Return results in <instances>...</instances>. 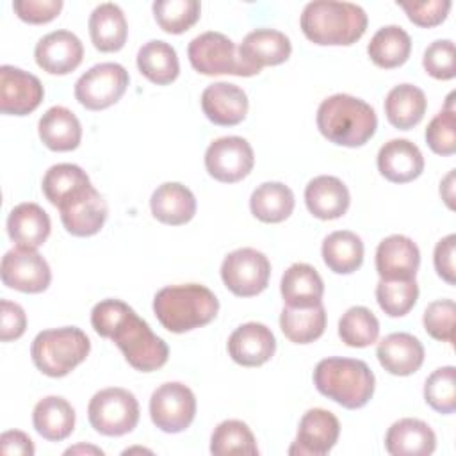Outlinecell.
Returning <instances> with one entry per match:
<instances>
[{"mask_svg":"<svg viewBox=\"0 0 456 456\" xmlns=\"http://www.w3.org/2000/svg\"><path fill=\"white\" fill-rule=\"evenodd\" d=\"M91 324L100 337L110 338L119 347L128 365L135 370H157L169 358L167 344L121 299L96 303L91 310Z\"/></svg>","mask_w":456,"mask_h":456,"instance_id":"1","label":"cell"},{"mask_svg":"<svg viewBox=\"0 0 456 456\" xmlns=\"http://www.w3.org/2000/svg\"><path fill=\"white\" fill-rule=\"evenodd\" d=\"M299 25L315 45L349 46L365 34L367 14L353 2L314 0L305 5Z\"/></svg>","mask_w":456,"mask_h":456,"instance_id":"2","label":"cell"},{"mask_svg":"<svg viewBox=\"0 0 456 456\" xmlns=\"http://www.w3.org/2000/svg\"><path fill=\"white\" fill-rule=\"evenodd\" d=\"M315 121L319 132L330 142L347 148L363 146L378 128L372 105L346 93L324 98L317 109Z\"/></svg>","mask_w":456,"mask_h":456,"instance_id":"3","label":"cell"},{"mask_svg":"<svg viewBox=\"0 0 456 456\" xmlns=\"http://www.w3.org/2000/svg\"><path fill=\"white\" fill-rule=\"evenodd\" d=\"M153 312L167 331L185 333L214 321L219 301L210 289L200 283L167 285L155 294Z\"/></svg>","mask_w":456,"mask_h":456,"instance_id":"4","label":"cell"},{"mask_svg":"<svg viewBox=\"0 0 456 456\" xmlns=\"http://www.w3.org/2000/svg\"><path fill=\"white\" fill-rule=\"evenodd\" d=\"M314 385L324 397L356 410L372 399L376 378L363 360L330 356L315 365Z\"/></svg>","mask_w":456,"mask_h":456,"instance_id":"5","label":"cell"},{"mask_svg":"<svg viewBox=\"0 0 456 456\" xmlns=\"http://www.w3.org/2000/svg\"><path fill=\"white\" fill-rule=\"evenodd\" d=\"M91 351L89 337L77 326L39 331L30 346L37 370L50 378H62L80 365Z\"/></svg>","mask_w":456,"mask_h":456,"instance_id":"6","label":"cell"},{"mask_svg":"<svg viewBox=\"0 0 456 456\" xmlns=\"http://www.w3.org/2000/svg\"><path fill=\"white\" fill-rule=\"evenodd\" d=\"M89 424L105 436H121L139 422V403L135 395L121 387H109L96 392L87 406Z\"/></svg>","mask_w":456,"mask_h":456,"instance_id":"7","label":"cell"},{"mask_svg":"<svg viewBox=\"0 0 456 456\" xmlns=\"http://www.w3.org/2000/svg\"><path fill=\"white\" fill-rule=\"evenodd\" d=\"M187 57L191 66L201 75H255V71L240 61L235 43L216 30L196 36L187 46Z\"/></svg>","mask_w":456,"mask_h":456,"instance_id":"8","label":"cell"},{"mask_svg":"<svg viewBox=\"0 0 456 456\" xmlns=\"http://www.w3.org/2000/svg\"><path fill=\"white\" fill-rule=\"evenodd\" d=\"M128 71L118 62L91 66L75 82V98L89 110H102L114 105L126 91Z\"/></svg>","mask_w":456,"mask_h":456,"instance_id":"9","label":"cell"},{"mask_svg":"<svg viewBox=\"0 0 456 456\" xmlns=\"http://www.w3.org/2000/svg\"><path fill=\"white\" fill-rule=\"evenodd\" d=\"M269 276L271 262L255 248H239L228 253L221 264L223 283L239 297H251L265 290Z\"/></svg>","mask_w":456,"mask_h":456,"instance_id":"10","label":"cell"},{"mask_svg":"<svg viewBox=\"0 0 456 456\" xmlns=\"http://www.w3.org/2000/svg\"><path fill=\"white\" fill-rule=\"evenodd\" d=\"M194 415L196 397L187 385L167 381L153 390L150 397V417L160 431L180 433L192 424Z\"/></svg>","mask_w":456,"mask_h":456,"instance_id":"11","label":"cell"},{"mask_svg":"<svg viewBox=\"0 0 456 456\" xmlns=\"http://www.w3.org/2000/svg\"><path fill=\"white\" fill-rule=\"evenodd\" d=\"M255 164L251 144L239 135L214 139L205 151V167L212 178L235 183L249 175Z\"/></svg>","mask_w":456,"mask_h":456,"instance_id":"12","label":"cell"},{"mask_svg":"<svg viewBox=\"0 0 456 456\" xmlns=\"http://www.w3.org/2000/svg\"><path fill=\"white\" fill-rule=\"evenodd\" d=\"M0 276L5 287L37 294L48 289L52 281V271L48 262L32 248L16 246L2 256Z\"/></svg>","mask_w":456,"mask_h":456,"instance_id":"13","label":"cell"},{"mask_svg":"<svg viewBox=\"0 0 456 456\" xmlns=\"http://www.w3.org/2000/svg\"><path fill=\"white\" fill-rule=\"evenodd\" d=\"M57 208L66 232L75 237H89L98 233L109 214L107 201L93 187V183L64 200Z\"/></svg>","mask_w":456,"mask_h":456,"instance_id":"14","label":"cell"},{"mask_svg":"<svg viewBox=\"0 0 456 456\" xmlns=\"http://www.w3.org/2000/svg\"><path fill=\"white\" fill-rule=\"evenodd\" d=\"M41 80L11 64L0 66V110L11 116H27L43 102Z\"/></svg>","mask_w":456,"mask_h":456,"instance_id":"15","label":"cell"},{"mask_svg":"<svg viewBox=\"0 0 456 456\" xmlns=\"http://www.w3.org/2000/svg\"><path fill=\"white\" fill-rule=\"evenodd\" d=\"M340 435L338 419L324 408H310L299 420L297 436L289 449V454H310L324 456L328 454Z\"/></svg>","mask_w":456,"mask_h":456,"instance_id":"16","label":"cell"},{"mask_svg":"<svg viewBox=\"0 0 456 456\" xmlns=\"http://www.w3.org/2000/svg\"><path fill=\"white\" fill-rule=\"evenodd\" d=\"M39 68L50 75H68L77 69L84 57V46L78 36L69 30H53L43 36L34 48Z\"/></svg>","mask_w":456,"mask_h":456,"instance_id":"17","label":"cell"},{"mask_svg":"<svg viewBox=\"0 0 456 456\" xmlns=\"http://www.w3.org/2000/svg\"><path fill=\"white\" fill-rule=\"evenodd\" d=\"M419 265V246L406 235H388L376 248V271L381 280H411Z\"/></svg>","mask_w":456,"mask_h":456,"instance_id":"18","label":"cell"},{"mask_svg":"<svg viewBox=\"0 0 456 456\" xmlns=\"http://www.w3.org/2000/svg\"><path fill=\"white\" fill-rule=\"evenodd\" d=\"M290 39L274 28H255L248 32L239 46L240 61L258 75L264 66H276L290 57Z\"/></svg>","mask_w":456,"mask_h":456,"instance_id":"19","label":"cell"},{"mask_svg":"<svg viewBox=\"0 0 456 456\" xmlns=\"http://www.w3.org/2000/svg\"><path fill=\"white\" fill-rule=\"evenodd\" d=\"M276 338L262 322H246L235 328L228 338V354L242 367H258L273 358Z\"/></svg>","mask_w":456,"mask_h":456,"instance_id":"20","label":"cell"},{"mask_svg":"<svg viewBox=\"0 0 456 456\" xmlns=\"http://www.w3.org/2000/svg\"><path fill=\"white\" fill-rule=\"evenodd\" d=\"M248 96L230 82H214L201 93V109L208 121L219 126L239 125L248 114Z\"/></svg>","mask_w":456,"mask_h":456,"instance_id":"21","label":"cell"},{"mask_svg":"<svg viewBox=\"0 0 456 456\" xmlns=\"http://www.w3.org/2000/svg\"><path fill=\"white\" fill-rule=\"evenodd\" d=\"M376 356L381 367L394 376H410L424 363V346L411 333H390L378 342Z\"/></svg>","mask_w":456,"mask_h":456,"instance_id":"22","label":"cell"},{"mask_svg":"<svg viewBox=\"0 0 456 456\" xmlns=\"http://www.w3.org/2000/svg\"><path fill=\"white\" fill-rule=\"evenodd\" d=\"M378 171L394 183H406L424 171V157L408 139H390L378 151Z\"/></svg>","mask_w":456,"mask_h":456,"instance_id":"23","label":"cell"},{"mask_svg":"<svg viewBox=\"0 0 456 456\" xmlns=\"http://www.w3.org/2000/svg\"><path fill=\"white\" fill-rule=\"evenodd\" d=\"M435 447L436 435L429 424L420 419H399L385 435V449L392 456H429Z\"/></svg>","mask_w":456,"mask_h":456,"instance_id":"24","label":"cell"},{"mask_svg":"<svg viewBox=\"0 0 456 456\" xmlns=\"http://www.w3.org/2000/svg\"><path fill=\"white\" fill-rule=\"evenodd\" d=\"M349 189L346 183L331 175L312 178L305 187V203L310 214L317 219H338L349 208Z\"/></svg>","mask_w":456,"mask_h":456,"instance_id":"25","label":"cell"},{"mask_svg":"<svg viewBox=\"0 0 456 456\" xmlns=\"http://www.w3.org/2000/svg\"><path fill=\"white\" fill-rule=\"evenodd\" d=\"M150 208L155 219L164 224L178 226L189 223L196 214V198L189 187L180 182H166L159 185L151 198Z\"/></svg>","mask_w":456,"mask_h":456,"instance_id":"26","label":"cell"},{"mask_svg":"<svg viewBox=\"0 0 456 456\" xmlns=\"http://www.w3.org/2000/svg\"><path fill=\"white\" fill-rule=\"evenodd\" d=\"M52 223L43 207L32 201L16 205L7 217V233L16 246L37 249L50 235Z\"/></svg>","mask_w":456,"mask_h":456,"instance_id":"27","label":"cell"},{"mask_svg":"<svg viewBox=\"0 0 456 456\" xmlns=\"http://www.w3.org/2000/svg\"><path fill=\"white\" fill-rule=\"evenodd\" d=\"M280 292L287 306L305 308L322 303L324 283L315 267L310 264L296 262L283 273Z\"/></svg>","mask_w":456,"mask_h":456,"instance_id":"28","label":"cell"},{"mask_svg":"<svg viewBox=\"0 0 456 456\" xmlns=\"http://www.w3.org/2000/svg\"><path fill=\"white\" fill-rule=\"evenodd\" d=\"M87 27L91 41L100 52H118L126 43L128 23L123 9L114 2L96 5L89 16Z\"/></svg>","mask_w":456,"mask_h":456,"instance_id":"29","label":"cell"},{"mask_svg":"<svg viewBox=\"0 0 456 456\" xmlns=\"http://www.w3.org/2000/svg\"><path fill=\"white\" fill-rule=\"evenodd\" d=\"M41 142L52 151H71L80 144L82 126L78 118L62 105L50 107L37 123Z\"/></svg>","mask_w":456,"mask_h":456,"instance_id":"30","label":"cell"},{"mask_svg":"<svg viewBox=\"0 0 456 456\" xmlns=\"http://www.w3.org/2000/svg\"><path fill=\"white\" fill-rule=\"evenodd\" d=\"M32 424L45 440L61 442L75 429V410L64 397L46 395L36 403Z\"/></svg>","mask_w":456,"mask_h":456,"instance_id":"31","label":"cell"},{"mask_svg":"<svg viewBox=\"0 0 456 456\" xmlns=\"http://www.w3.org/2000/svg\"><path fill=\"white\" fill-rule=\"evenodd\" d=\"M383 107L392 126L410 130L422 121L428 109V100L420 87L413 84H399L388 91Z\"/></svg>","mask_w":456,"mask_h":456,"instance_id":"32","label":"cell"},{"mask_svg":"<svg viewBox=\"0 0 456 456\" xmlns=\"http://www.w3.org/2000/svg\"><path fill=\"white\" fill-rule=\"evenodd\" d=\"M411 52L410 34L399 25H385L374 32L367 45L370 61L385 69L403 66Z\"/></svg>","mask_w":456,"mask_h":456,"instance_id":"33","label":"cell"},{"mask_svg":"<svg viewBox=\"0 0 456 456\" xmlns=\"http://www.w3.org/2000/svg\"><path fill=\"white\" fill-rule=\"evenodd\" d=\"M322 260L337 274H351L363 262V242L360 235L349 230L331 232L322 240Z\"/></svg>","mask_w":456,"mask_h":456,"instance_id":"34","label":"cell"},{"mask_svg":"<svg viewBox=\"0 0 456 456\" xmlns=\"http://www.w3.org/2000/svg\"><path fill=\"white\" fill-rule=\"evenodd\" d=\"M137 68L150 82L157 86L171 84L180 73L176 50L160 39H151L139 48Z\"/></svg>","mask_w":456,"mask_h":456,"instance_id":"35","label":"cell"},{"mask_svg":"<svg viewBox=\"0 0 456 456\" xmlns=\"http://www.w3.org/2000/svg\"><path fill=\"white\" fill-rule=\"evenodd\" d=\"M294 192L281 182L260 183L249 198L251 214L262 223H281L294 210Z\"/></svg>","mask_w":456,"mask_h":456,"instance_id":"36","label":"cell"},{"mask_svg":"<svg viewBox=\"0 0 456 456\" xmlns=\"http://www.w3.org/2000/svg\"><path fill=\"white\" fill-rule=\"evenodd\" d=\"M280 328L294 344H310L317 340L326 328V310L322 303L305 308L283 306L280 314Z\"/></svg>","mask_w":456,"mask_h":456,"instance_id":"37","label":"cell"},{"mask_svg":"<svg viewBox=\"0 0 456 456\" xmlns=\"http://www.w3.org/2000/svg\"><path fill=\"white\" fill-rule=\"evenodd\" d=\"M210 452L214 456H256V440L246 422L237 419L223 420L216 426L210 436Z\"/></svg>","mask_w":456,"mask_h":456,"instance_id":"38","label":"cell"},{"mask_svg":"<svg viewBox=\"0 0 456 456\" xmlns=\"http://www.w3.org/2000/svg\"><path fill=\"white\" fill-rule=\"evenodd\" d=\"M87 185H91L87 173L80 166L69 162H61L48 167L41 182L43 194L53 207H59L64 200Z\"/></svg>","mask_w":456,"mask_h":456,"instance_id":"39","label":"cell"},{"mask_svg":"<svg viewBox=\"0 0 456 456\" xmlns=\"http://www.w3.org/2000/svg\"><path fill=\"white\" fill-rule=\"evenodd\" d=\"M379 322L367 306L347 308L338 321V337L349 347H367L378 340Z\"/></svg>","mask_w":456,"mask_h":456,"instance_id":"40","label":"cell"},{"mask_svg":"<svg viewBox=\"0 0 456 456\" xmlns=\"http://www.w3.org/2000/svg\"><path fill=\"white\" fill-rule=\"evenodd\" d=\"M419 285L411 280H379L376 285V301L390 317L406 315L417 303Z\"/></svg>","mask_w":456,"mask_h":456,"instance_id":"41","label":"cell"},{"mask_svg":"<svg viewBox=\"0 0 456 456\" xmlns=\"http://www.w3.org/2000/svg\"><path fill=\"white\" fill-rule=\"evenodd\" d=\"M153 16L159 27L167 34H182L189 30L201 12L198 0H155Z\"/></svg>","mask_w":456,"mask_h":456,"instance_id":"42","label":"cell"},{"mask_svg":"<svg viewBox=\"0 0 456 456\" xmlns=\"http://www.w3.org/2000/svg\"><path fill=\"white\" fill-rule=\"evenodd\" d=\"M424 401L438 413L456 410V369L452 365L433 370L424 383Z\"/></svg>","mask_w":456,"mask_h":456,"instance_id":"43","label":"cell"},{"mask_svg":"<svg viewBox=\"0 0 456 456\" xmlns=\"http://www.w3.org/2000/svg\"><path fill=\"white\" fill-rule=\"evenodd\" d=\"M454 93L447 96L445 107L429 121L426 128V142L438 155H452L456 151V110L452 105Z\"/></svg>","mask_w":456,"mask_h":456,"instance_id":"44","label":"cell"},{"mask_svg":"<svg viewBox=\"0 0 456 456\" xmlns=\"http://www.w3.org/2000/svg\"><path fill=\"white\" fill-rule=\"evenodd\" d=\"M454 314L456 305L452 299L431 301L424 310V330L435 340L452 344L454 342Z\"/></svg>","mask_w":456,"mask_h":456,"instance_id":"45","label":"cell"},{"mask_svg":"<svg viewBox=\"0 0 456 456\" xmlns=\"http://www.w3.org/2000/svg\"><path fill=\"white\" fill-rule=\"evenodd\" d=\"M422 66L428 75L438 80H451L456 77L454 43L451 39H436L426 50Z\"/></svg>","mask_w":456,"mask_h":456,"instance_id":"46","label":"cell"},{"mask_svg":"<svg viewBox=\"0 0 456 456\" xmlns=\"http://www.w3.org/2000/svg\"><path fill=\"white\" fill-rule=\"evenodd\" d=\"M404 9L410 21L419 27H435L440 25L451 9V0H428V2H397Z\"/></svg>","mask_w":456,"mask_h":456,"instance_id":"47","label":"cell"},{"mask_svg":"<svg viewBox=\"0 0 456 456\" xmlns=\"http://www.w3.org/2000/svg\"><path fill=\"white\" fill-rule=\"evenodd\" d=\"M12 9L16 16L27 23H48L59 16L62 0H14Z\"/></svg>","mask_w":456,"mask_h":456,"instance_id":"48","label":"cell"},{"mask_svg":"<svg viewBox=\"0 0 456 456\" xmlns=\"http://www.w3.org/2000/svg\"><path fill=\"white\" fill-rule=\"evenodd\" d=\"M27 330L25 310L9 299L0 301V340L9 342L20 338Z\"/></svg>","mask_w":456,"mask_h":456,"instance_id":"49","label":"cell"},{"mask_svg":"<svg viewBox=\"0 0 456 456\" xmlns=\"http://www.w3.org/2000/svg\"><path fill=\"white\" fill-rule=\"evenodd\" d=\"M454 253H456V235L449 233L447 237L440 239L435 246L433 264L436 274L445 280L449 285L456 283V269H454Z\"/></svg>","mask_w":456,"mask_h":456,"instance_id":"50","label":"cell"},{"mask_svg":"<svg viewBox=\"0 0 456 456\" xmlns=\"http://www.w3.org/2000/svg\"><path fill=\"white\" fill-rule=\"evenodd\" d=\"M0 447H2L4 456H11V454L34 456V452H36L30 436L23 431H18V429L4 431L2 436H0Z\"/></svg>","mask_w":456,"mask_h":456,"instance_id":"51","label":"cell"},{"mask_svg":"<svg viewBox=\"0 0 456 456\" xmlns=\"http://www.w3.org/2000/svg\"><path fill=\"white\" fill-rule=\"evenodd\" d=\"M440 196L447 203L449 208H454V203H452V200H454V169H451L447 173V176L440 182Z\"/></svg>","mask_w":456,"mask_h":456,"instance_id":"52","label":"cell"},{"mask_svg":"<svg viewBox=\"0 0 456 456\" xmlns=\"http://www.w3.org/2000/svg\"><path fill=\"white\" fill-rule=\"evenodd\" d=\"M77 452H91V454H103L102 449L94 447V445H75V447H69L64 451V454H77Z\"/></svg>","mask_w":456,"mask_h":456,"instance_id":"53","label":"cell"}]
</instances>
